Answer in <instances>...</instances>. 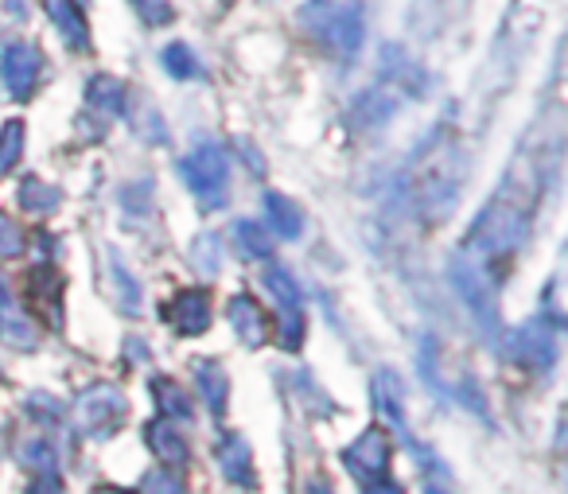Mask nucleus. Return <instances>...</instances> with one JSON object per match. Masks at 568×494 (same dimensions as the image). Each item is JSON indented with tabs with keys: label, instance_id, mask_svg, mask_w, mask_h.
<instances>
[{
	"label": "nucleus",
	"instance_id": "nucleus-2",
	"mask_svg": "<svg viewBox=\"0 0 568 494\" xmlns=\"http://www.w3.org/2000/svg\"><path fill=\"white\" fill-rule=\"evenodd\" d=\"M464 188V157H459L452 144H444V137L436 144H428L420 152L417 168L409 172V206L420 214L425 222H440L444 214H452Z\"/></svg>",
	"mask_w": 568,
	"mask_h": 494
},
{
	"label": "nucleus",
	"instance_id": "nucleus-18",
	"mask_svg": "<svg viewBox=\"0 0 568 494\" xmlns=\"http://www.w3.org/2000/svg\"><path fill=\"white\" fill-rule=\"evenodd\" d=\"M374 401H378V409L389 421L402 424V382L394 377V370H382V374L374 377Z\"/></svg>",
	"mask_w": 568,
	"mask_h": 494
},
{
	"label": "nucleus",
	"instance_id": "nucleus-15",
	"mask_svg": "<svg viewBox=\"0 0 568 494\" xmlns=\"http://www.w3.org/2000/svg\"><path fill=\"white\" fill-rule=\"evenodd\" d=\"M265 214H268V226H273L281 238H301L304 219H301V206H296V203H288L284 195L268 191V195H265Z\"/></svg>",
	"mask_w": 568,
	"mask_h": 494
},
{
	"label": "nucleus",
	"instance_id": "nucleus-1",
	"mask_svg": "<svg viewBox=\"0 0 568 494\" xmlns=\"http://www.w3.org/2000/svg\"><path fill=\"white\" fill-rule=\"evenodd\" d=\"M537 195H541V160L521 157L514 164V175L498 188V195L487 203L483 219L471 226L464 250L452 261V281H456L459 296L467 300L475 315L487 327L498 320V273L510 253L526 242L529 222L537 211Z\"/></svg>",
	"mask_w": 568,
	"mask_h": 494
},
{
	"label": "nucleus",
	"instance_id": "nucleus-8",
	"mask_svg": "<svg viewBox=\"0 0 568 494\" xmlns=\"http://www.w3.org/2000/svg\"><path fill=\"white\" fill-rule=\"evenodd\" d=\"M164 320L180 335H203L211 327V296L203 289H183L172 304L164 308Z\"/></svg>",
	"mask_w": 568,
	"mask_h": 494
},
{
	"label": "nucleus",
	"instance_id": "nucleus-9",
	"mask_svg": "<svg viewBox=\"0 0 568 494\" xmlns=\"http://www.w3.org/2000/svg\"><path fill=\"white\" fill-rule=\"evenodd\" d=\"M226 315H230V327H234L237 343H245V346H265L268 335H273V323H268L265 308H261L253 296H234L226 304Z\"/></svg>",
	"mask_w": 568,
	"mask_h": 494
},
{
	"label": "nucleus",
	"instance_id": "nucleus-19",
	"mask_svg": "<svg viewBox=\"0 0 568 494\" xmlns=\"http://www.w3.org/2000/svg\"><path fill=\"white\" fill-rule=\"evenodd\" d=\"M152 393L160 397V405H164L168 416H191L187 390H180V385H175L172 377H156V382H152Z\"/></svg>",
	"mask_w": 568,
	"mask_h": 494
},
{
	"label": "nucleus",
	"instance_id": "nucleus-25",
	"mask_svg": "<svg viewBox=\"0 0 568 494\" xmlns=\"http://www.w3.org/2000/svg\"><path fill=\"white\" fill-rule=\"evenodd\" d=\"M90 102L105 105V110L118 113L121 105H125V87H121V82H113V79H94V82H90Z\"/></svg>",
	"mask_w": 568,
	"mask_h": 494
},
{
	"label": "nucleus",
	"instance_id": "nucleus-12",
	"mask_svg": "<svg viewBox=\"0 0 568 494\" xmlns=\"http://www.w3.org/2000/svg\"><path fill=\"white\" fill-rule=\"evenodd\" d=\"M149 444H152V452L164 460L168 471H183V467H187L191 447H187V440H183L168 421H152L149 424Z\"/></svg>",
	"mask_w": 568,
	"mask_h": 494
},
{
	"label": "nucleus",
	"instance_id": "nucleus-22",
	"mask_svg": "<svg viewBox=\"0 0 568 494\" xmlns=\"http://www.w3.org/2000/svg\"><path fill=\"white\" fill-rule=\"evenodd\" d=\"M265 289L281 300V308H301V289H296V281L288 276V269H268Z\"/></svg>",
	"mask_w": 568,
	"mask_h": 494
},
{
	"label": "nucleus",
	"instance_id": "nucleus-6",
	"mask_svg": "<svg viewBox=\"0 0 568 494\" xmlns=\"http://www.w3.org/2000/svg\"><path fill=\"white\" fill-rule=\"evenodd\" d=\"M343 463L351 467V475L358 478V483H374V478H386L389 475V436L386 429H371L363 432V436L355 440V444L343 452Z\"/></svg>",
	"mask_w": 568,
	"mask_h": 494
},
{
	"label": "nucleus",
	"instance_id": "nucleus-21",
	"mask_svg": "<svg viewBox=\"0 0 568 494\" xmlns=\"http://www.w3.org/2000/svg\"><path fill=\"white\" fill-rule=\"evenodd\" d=\"M20 203H24L28 211L51 214L59 206V191L48 188V183H40V180H28L24 188H20Z\"/></svg>",
	"mask_w": 568,
	"mask_h": 494
},
{
	"label": "nucleus",
	"instance_id": "nucleus-16",
	"mask_svg": "<svg viewBox=\"0 0 568 494\" xmlns=\"http://www.w3.org/2000/svg\"><path fill=\"white\" fill-rule=\"evenodd\" d=\"M514 354H518L526 366H549L552 362V339L545 327H537V323H529L526 331L518 335V343H514Z\"/></svg>",
	"mask_w": 568,
	"mask_h": 494
},
{
	"label": "nucleus",
	"instance_id": "nucleus-17",
	"mask_svg": "<svg viewBox=\"0 0 568 494\" xmlns=\"http://www.w3.org/2000/svg\"><path fill=\"white\" fill-rule=\"evenodd\" d=\"M59 296H63V281L51 269H36L32 273V300L43 308L51 327H59Z\"/></svg>",
	"mask_w": 568,
	"mask_h": 494
},
{
	"label": "nucleus",
	"instance_id": "nucleus-24",
	"mask_svg": "<svg viewBox=\"0 0 568 494\" xmlns=\"http://www.w3.org/2000/svg\"><path fill=\"white\" fill-rule=\"evenodd\" d=\"M164 67L175 74V79H195V74H203V71H199V59L191 56L183 43H168V48H164Z\"/></svg>",
	"mask_w": 568,
	"mask_h": 494
},
{
	"label": "nucleus",
	"instance_id": "nucleus-27",
	"mask_svg": "<svg viewBox=\"0 0 568 494\" xmlns=\"http://www.w3.org/2000/svg\"><path fill=\"white\" fill-rule=\"evenodd\" d=\"M20 250H24V230L0 214V253H9L12 258V253H20Z\"/></svg>",
	"mask_w": 568,
	"mask_h": 494
},
{
	"label": "nucleus",
	"instance_id": "nucleus-32",
	"mask_svg": "<svg viewBox=\"0 0 568 494\" xmlns=\"http://www.w3.org/2000/svg\"><path fill=\"white\" fill-rule=\"evenodd\" d=\"M308 494H332V491H327V483H312Z\"/></svg>",
	"mask_w": 568,
	"mask_h": 494
},
{
	"label": "nucleus",
	"instance_id": "nucleus-26",
	"mask_svg": "<svg viewBox=\"0 0 568 494\" xmlns=\"http://www.w3.org/2000/svg\"><path fill=\"white\" fill-rule=\"evenodd\" d=\"M141 494H187V486L180 483V475H175V471L156 467V471H149V475H144Z\"/></svg>",
	"mask_w": 568,
	"mask_h": 494
},
{
	"label": "nucleus",
	"instance_id": "nucleus-3",
	"mask_svg": "<svg viewBox=\"0 0 568 494\" xmlns=\"http://www.w3.org/2000/svg\"><path fill=\"white\" fill-rule=\"evenodd\" d=\"M301 24L312 40L335 59H351L363 48V4L358 0H308L301 12Z\"/></svg>",
	"mask_w": 568,
	"mask_h": 494
},
{
	"label": "nucleus",
	"instance_id": "nucleus-4",
	"mask_svg": "<svg viewBox=\"0 0 568 494\" xmlns=\"http://www.w3.org/2000/svg\"><path fill=\"white\" fill-rule=\"evenodd\" d=\"M226 175H230V160L219 144H199L187 160H183V180L195 191V199L203 206H219L226 199Z\"/></svg>",
	"mask_w": 568,
	"mask_h": 494
},
{
	"label": "nucleus",
	"instance_id": "nucleus-11",
	"mask_svg": "<svg viewBox=\"0 0 568 494\" xmlns=\"http://www.w3.org/2000/svg\"><path fill=\"white\" fill-rule=\"evenodd\" d=\"M219 463H222V475L237 486H253L257 475H253V455H250V444L234 432H226V440L219 444Z\"/></svg>",
	"mask_w": 568,
	"mask_h": 494
},
{
	"label": "nucleus",
	"instance_id": "nucleus-30",
	"mask_svg": "<svg viewBox=\"0 0 568 494\" xmlns=\"http://www.w3.org/2000/svg\"><path fill=\"white\" fill-rule=\"evenodd\" d=\"M363 494H405V491L394 483V478L386 475V478H374V483H366V486H363Z\"/></svg>",
	"mask_w": 568,
	"mask_h": 494
},
{
	"label": "nucleus",
	"instance_id": "nucleus-33",
	"mask_svg": "<svg viewBox=\"0 0 568 494\" xmlns=\"http://www.w3.org/2000/svg\"><path fill=\"white\" fill-rule=\"evenodd\" d=\"M94 494H125V491H113V486H102V491H94Z\"/></svg>",
	"mask_w": 568,
	"mask_h": 494
},
{
	"label": "nucleus",
	"instance_id": "nucleus-23",
	"mask_svg": "<svg viewBox=\"0 0 568 494\" xmlns=\"http://www.w3.org/2000/svg\"><path fill=\"white\" fill-rule=\"evenodd\" d=\"M20 149H24V125H20V121H9V125L0 129V172L17 168Z\"/></svg>",
	"mask_w": 568,
	"mask_h": 494
},
{
	"label": "nucleus",
	"instance_id": "nucleus-28",
	"mask_svg": "<svg viewBox=\"0 0 568 494\" xmlns=\"http://www.w3.org/2000/svg\"><path fill=\"white\" fill-rule=\"evenodd\" d=\"M136 9L144 12L149 24H164V20H172V9H168L164 0H136Z\"/></svg>",
	"mask_w": 568,
	"mask_h": 494
},
{
	"label": "nucleus",
	"instance_id": "nucleus-5",
	"mask_svg": "<svg viewBox=\"0 0 568 494\" xmlns=\"http://www.w3.org/2000/svg\"><path fill=\"white\" fill-rule=\"evenodd\" d=\"M74 421L90 436H110L121 421H125V397L113 385H90L79 401H74Z\"/></svg>",
	"mask_w": 568,
	"mask_h": 494
},
{
	"label": "nucleus",
	"instance_id": "nucleus-29",
	"mask_svg": "<svg viewBox=\"0 0 568 494\" xmlns=\"http://www.w3.org/2000/svg\"><path fill=\"white\" fill-rule=\"evenodd\" d=\"M28 494H63V483H59L55 471H40V478H36Z\"/></svg>",
	"mask_w": 568,
	"mask_h": 494
},
{
	"label": "nucleus",
	"instance_id": "nucleus-10",
	"mask_svg": "<svg viewBox=\"0 0 568 494\" xmlns=\"http://www.w3.org/2000/svg\"><path fill=\"white\" fill-rule=\"evenodd\" d=\"M43 9H48V17L55 20V28L63 32V40L71 43L74 51L90 48V24L74 0H43Z\"/></svg>",
	"mask_w": 568,
	"mask_h": 494
},
{
	"label": "nucleus",
	"instance_id": "nucleus-20",
	"mask_svg": "<svg viewBox=\"0 0 568 494\" xmlns=\"http://www.w3.org/2000/svg\"><path fill=\"white\" fill-rule=\"evenodd\" d=\"M234 238H237V245H242L245 258L265 261L268 253H273V245H268V234L257 226V222H237V226H234Z\"/></svg>",
	"mask_w": 568,
	"mask_h": 494
},
{
	"label": "nucleus",
	"instance_id": "nucleus-7",
	"mask_svg": "<svg viewBox=\"0 0 568 494\" xmlns=\"http://www.w3.org/2000/svg\"><path fill=\"white\" fill-rule=\"evenodd\" d=\"M40 74H43V56L32 43H12V48H4V56H0V79H4L12 98H20V102L32 98Z\"/></svg>",
	"mask_w": 568,
	"mask_h": 494
},
{
	"label": "nucleus",
	"instance_id": "nucleus-13",
	"mask_svg": "<svg viewBox=\"0 0 568 494\" xmlns=\"http://www.w3.org/2000/svg\"><path fill=\"white\" fill-rule=\"evenodd\" d=\"M397 102H402V94L389 87L382 90H363L358 94V102L351 105V118L358 121V129H371V125H382V121L389 118V113L397 110Z\"/></svg>",
	"mask_w": 568,
	"mask_h": 494
},
{
	"label": "nucleus",
	"instance_id": "nucleus-14",
	"mask_svg": "<svg viewBox=\"0 0 568 494\" xmlns=\"http://www.w3.org/2000/svg\"><path fill=\"white\" fill-rule=\"evenodd\" d=\"M195 385H199V397L206 401L211 413H222V409H226L230 382H226V370H222L219 362H211V359L195 362Z\"/></svg>",
	"mask_w": 568,
	"mask_h": 494
},
{
	"label": "nucleus",
	"instance_id": "nucleus-31",
	"mask_svg": "<svg viewBox=\"0 0 568 494\" xmlns=\"http://www.w3.org/2000/svg\"><path fill=\"white\" fill-rule=\"evenodd\" d=\"M0 308H9V281L0 276Z\"/></svg>",
	"mask_w": 568,
	"mask_h": 494
},
{
	"label": "nucleus",
	"instance_id": "nucleus-34",
	"mask_svg": "<svg viewBox=\"0 0 568 494\" xmlns=\"http://www.w3.org/2000/svg\"><path fill=\"white\" fill-rule=\"evenodd\" d=\"M428 494H444V491H436V486H428Z\"/></svg>",
	"mask_w": 568,
	"mask_h": 494
}]
</instances>
